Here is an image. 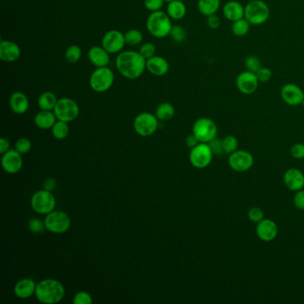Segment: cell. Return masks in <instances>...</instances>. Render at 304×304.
Returning <instances> with one entry per match:
<instances>
[{
	"label": "cell",
	"instance_id": "obj_1",
	"mask_svg": "<svg viewBox=\"0 0 304 304\" xmlns=\"http://www.w3.org/2000/svg\"><path fill=\"white\" fill-rule=\"evenodd\" d=\"M115 64L120 75L128 80H136L145 71L146 59L139 52L124 51L118 55Z\"/></svg>",
	"mask_w": 304,
	"mask_h": 304
},
{
	"label": "cell",
	"instance_id": "obj_2",
	"mask_svg": "<svg viewBox=\"0 0 304 304\" xmlns=\"http://www.w3.org/2000/svg\"><path fill=\"white\" fill-rule=\"evenodd\" d=\"M65 295V288L60 281L47 278L37 283L35 296L43 304H55L60 302Z\"/></svg>",
	"mask_w": 304,
	"mask_h": 304
},
{
	"label": "cell",
	"instance_id": "obj_3",
	"mask_svg": "<svg viewBox=\"0 0 304 304\" xmlns=\"http://www.w3.org/2000/svg\"><path fill=\"white\" fill-rule=\"evenodd\" d=\"M172 21L168 14L163 11L153 12L146 20L149 33L157 39H164L170 35L172 29Z\"/></svg>",
	"mask_w": 304,
	"mask_h": 304
},
{
	"label": "cell",
	"instance_id": "obj_4",
	"mask_svg": "<svg viewBox=\"0 0 304 304\" xmlns=\"http://www.w3.org/2000/svg\"><path fill=\"white\" fill-rule=\"evenodd\" d=\"M269 16L270 9L263 0H251L244 6V18L253 26L267 23Z\"/></svg>",
	"mask_w": 304,
	"mask_h": 304
},
{
	"label": "cell",
	"instance_id": "obj_5",
	"mask_svg": "<svg viewBox=\"0 0 304 304\" xmlns=\"http://www.w3.org/2000/svg\"><path fill=\"white\" fill-rule=\"evenodd\" d=\"M113 82H114V73L107 66L96 68L89 78L90 88L97 93L107 91L112 88Z\"/></svg>",
	"mask_w": 304,
	"mask_h": 304
},
{
	"label": "cell",
	"instance_id": "obj_6",
	"mask_svg": "<svg viewBox=\"0 0 304 304\" xmlns=\"http://www.w3.org/2000/svg\"><path fill=\"white\" fill-rule=\"evenodd\" d=\"M56 204V198L53 193L46 189L34 193L31 200L32 210L41 215H47L55 211Z\"/></svg>",
	"mask_w": 304,
	"mask_h": 304
},
{
	"label": "cell",
	"instance_id": "obj_7",
	"mask_svg": "<svg viewBox=\"0 0 304 304\" xmlns=\"http://www.w3.org/2000/svg\"><path fill=\"white\" fill-rule=\"evenodd\" d=\"M46 229L53 234H64L68 231L72 221L67 213L62 211H53L46 215L44 220Z\"/></svg>",
	"mask_w": 304,
	"mask_h": 304
},
{
	"label": "cell",
	"instance_id": "obj_8",
	"mask_svg": "<svg viewBox=\"0 0 304 304\" xmlns=\"http://www.w3.org/2000/svg\"><path fill=\"white\" fill-rule=\"evenodd\" d=\"M193 134L200 143H209L216 137L218 127L214 120L207 117H202L197 119L193 125Z\"/></svg>",
	"mask_w": 304,
	"mask_h": 304
},
{
	"label": "cell",
	"instance_id": "obj_9",
	"mask_svg": "<svg viewBox=\"0 0 304 304\" xmlns=\"http://www.w3.org/2000/svg\"><path fill=\"white\" fill-rule=\"evenodd\" d=\"M54 112L58 120L71 122L76 120L80 114V107L75 100L69 97L60 98L57 101Z\"/></svg>",
	"mask_w": 304,
	"mask_h": 304
},
{
	"label": "cell",
	"instance_id": "obj_10",
	"mask_svg": "<svg viewBox=\"0 0 304 304\" xmlns=\"http://www.w3.org/2000/svg\"><path fill=\"white\" fill-rule=\"evenodd\" d=\"M158 119L156 114L150 112H142L134 120V129L137 135L141 136H149L156 132L158 128Z\"/></svg>",
	"mask_w": 304,
	"mask_h": 304
},
{
	"label": "cell",
	"instance_id": "obj_11",
	"mask_svg": "<svg viewBox=\"0 0 304 304\" xmlns=\"http://www.w3.org/2000/svg\"><path fill=\"white\" fill-rule=\"evenodd\" d=\"M213 153L208 143H199L189 154L190 164L196 169H204L208 167L212 163Z\"/></svg>",
	"mask_w": 304,
	"mask_h": 304
},
{
	"label": "cell",
	"instance_id": "obj_12",
	"mask_svg": "<svg viewBox=\"0 0 304 304\" xmlns=\"http://www.w3.org/2000/svg\"><path fill=\"white\" fill-rule=\"evenodd\" d=\"M254 159L251 153L245 150H236L229 155L228 165L236 172H247L252 168Z\"/></svg>",
	"mask_w": 304,
	"mask_h": 304
},
{
	"label": "cell",
	"instance_id": "obj_13",
	"mask_svg": "<svg viewBox=\"0 0 304 304\" xmlns=\"http://www.w3.org/2000/svg\"><path fill=\"white\" fill-rule=\"evenodd\" d=\"M126 44L124 34L120 31L112 30L104 34L102 39V47L109 54L120 53Z\"/></svg>",
	"mask_w": 304,
	"mask_h": 304
},
{
	"label": "cell",
	"instance_id": "obj_14",
	"mask_svg": "<svg viewBox=\"0 0 304 304\" xmlns=\"http://www.w3.org/2000/svg\"><path fill=\"white\" fill-rule=\"evenodd\" d=\"M259 83L260 81L258 80L256 74L246 70L236 76V88L244 95H252L255 93L259 87Z\"/></svg>",
	"mask_w": 304,
	"mask_h": 304
},
{
	"label": "cell",
	"instance_id": "obj_15",
	"mask_svg": "<svg viewBox=\"0 0 304 304\" xmlns=\"http://www.w3.org/2000/svg\"><path fill=\"white\" fill-rule=\"evenodd\" d=\"M22 156L23 155L16 151V149H10L8 152L3 154L1 158V164L5 172L9 174H16L20 172L24 164Z\"/></svg>",
	"mask_w": 304,
	"mask_h": 304
},
{
	"label": "cell",
	"instance_id": "obj_16",
	"mask_svg": "<svg viewBox=\"0 0 304 304\" xmlns=\"http://www.w3.org/2000/svg\"><path fill=\"white\" fill-rule=\"evenodd\" d=\"M281 97L284 103L290 106L301 104L303 100V90L294 83H286L281 88Z\"/></svg>",
	"mask_w": 304,
	"mask_h": 304
},
{
	"label": "cell",
	"instance_id": "obj_17",
	"mask_svg": "<svg viewBox=\"0 0 304 304\" xmlns=\"http://www.w3.org/2000/svg\"><path fill=\"white\" fill-rule=\"evenodd\" d=\"M278 234V228L275 221L270 219H263L257 223L256 235L263 242L275 240Z\"/></svg>",
	"mask_w": 304,
	"mask_h": 304
},
{
	"label": "cell",
	"instance_id": "obj_18",
	"mask_svg": "<svg viewBox=\"0 0 304 304\" xmlns=\"http://www.w3.org/2000/svg\"><path fill=\"white\" fill-rule=\"evenodd\" d=\"M21 48L16 42L11 40H1L0 42V59L7 63L16 62L20 58Z\"/></svg>",
	"mask_w": 304,
	"mask_h": 304
},
{
	"label": "cell",
	"instance_id": "obj_19",
	"mask_svg": "<svg viewBox=\"0 0 304 304\" xmlns=\"http://www.w3.org/2000/svg\"><path fill=\"white\" fill-rule=\"evenodd\" d=\"M284 183L289 190L293 192L304 188V174L300 170L291 168L284 172Z\"/></svg>",
	"mask_w": 304,
	"mask_h": 304
},
{
	"label": "cell",
	"instance_id": "obj_20",
	"mask_svg": "<svg viewBox=\"0 0 304 304\" xmlns=\"http://www.w3.org/2000/svg\"><path fill=\"white\" fill-rule=\"evenodd\" d=\"M146 70L155 76H164L170 70L168 61L160 56H154L146 60Z\"/></svg>",
	"mask_w": 304,
	"mask_h": 304
},
{
	"label": "cell",
	"instance_id": "obj_21",
	"mask_svg": "<svg viewBox=\"0 0 304 304\" xmlns=\"http://www.w3.org/2000/svg\"><path fill=\"white\" fill-rule=\"evenodd\" d=\"M103 47L95 46L88 50V59L96 68L105 67L110 63V56Z\"/></svg>",
	"mask_w": 304,
	"mask_h": 304
},
{
	"label": "cell",
	"instance_id": "obj_22",
	"mask_svg": "<svg viewBox=\"0 0 304 304\" xmlns=\"http://www.w3.org/2000/svg\"><path fill=\"white\" fill-rule=\"evenodd\" d=\"M37 284L31 278H23L15 285L14 292L19 299L25 300L35 294Z\"/></svg>",
	"mask_w": 304,
	"mask_h": 304
},
{
	"label": "cell",
	"instance_id": "obj_23",
	"mask_svg": "<svg viewBox=\"0 0 304 304\" xmlns=\"http://www.w3.org/2000/svg\"><path fill=\"white\" fill-rule=\"evenodd\" d=\"M223 16L230 22L239 20L244 17V7L236 0L228 1L222 8Z\"/></svg>",
	"mask_w": 304,
	"mask_h": 304
},
{
	"label": "cell",
	"instance_id": "obj_24",
	"mask_svg": "<svg viewBox=\"0 0 304 304\" xmlns=\"http://www.w3.org/2000/svg\"><path fill=\"white\" fill-rule=\"evenodd\" d=\"M10 108L16 114H24L28 111L30 106L28 97L23 92L13 93L10 96Z\"/></svg>",
	"mask_w": 304,
	"mask_h": 304
},
{
	"label": "cell",
	"instance_id": "obj_25",
	"mask_svg": "<svg viewBox=\"0 0 304 304\" xmlns=\"http://www.w3.org/2000/svg\"><path fill=\"white\" fill-rule=\"evenodd\" d=\"M56 114L55 112L51 111H46V110H41L40 112H38L36 116L34 118V123L38 128L40 129H50L53 128V126L56 122Z\"/></svg>",
	"mask_w": 304,
	"mask_h": 304
},
{
	"label": "cell",
	"instance_id": "obj_26",
	"mask_svg": "<svg viewBox=\"0 0 304 304\" xmlns=\"http://www.w3.org/2000/svg\"><path fill=\"white\" fill-rule=\"evenodd\" d=\"M167 14L171 17V19L181 20L186 16L187 7L180 0L172 1L169 3L168 7H167Z\"/></svg>",
	"mask_w": 304,
	"mask_h": 304
},
{
	"label": "cell",
	"instance_id": "obj_27",
	"mask_svg": "<svg viewBox=\"0 0 304 304\" xmlns=\"http://www.w3.org/2000/svg\"><path fill=\"white\" fill-rule=\"evenodd\" d=\"M197 8L203 16H212L217 14L220 8V0H198Z\"/></svg>",
	"mask_w": 304,
	"mask_h": 304
},
{
	"label": "cell",
	"instance_id": "obj_28",
	"mask_svg": "<svg viewBox=\"0 0 304 304\" xmlns=\"http://www.w3.org/2000/svg\"><path fill=\"white\" fill-rule=\"evenodd\" d=\"M57 97L56 95L50 91L42 93L38 99V104L41 110L46 111H52L56 107L57 103Z\"/></svg>",
	"mask_w": 304,
	"mask_h": 304
},
{
	"label": "cell",
	"instance_id": "obj_29",
	"mask_svg": "<svg viewBox=\"0 0 304 304\" xmlns=\"http://www.w3.org/2000/svg\"><path fill=\"white\" fill-rule=\"evenodd\" d=\"M175 114L174 106L170 103H162L157 106L156 110V116L159 120L166 121L171 120Z\"/></svg>",
	"mask_w": 304,
	"mask_h": 304
},
{
	"label": "cell",
	"instance_id": "obj_30",
	"mask_svg": "<svg viewBox=\"0 0 304 304\" xmlns=\"http://www.w3.org/2000/svg\"><path fill=\"white\" fill-rule=\"evenodd\" d=\"M251 26H252L251 24L244 17L242 19L233 22L231 25V32L236 37L241 38V37L246 36L250 32Z\"/></svg>",
	"mask_w": 304,
	"mask_h": 304
},
{
	"label": "cell",
	"instance_id": "obj_31",
	"mask_svg": "<svg viewBox=\"0 0 304 304\" xmlns=\"http://www.w3.org/2000/svg\"><path fill=\"white\" fill-rule=\"evenodd\" d=\"M51 129H52L53 136L58 140H63L64 138H66L70 132L68 122H65L63 120H56V123Z\"/></svg>",
	"mask_w": 304,
	"mask_h": 304
},
{
	"label": "cell",
	"instance_id": "obj_32",
	"mask_svg": "<svg viewBox=\"0 0 304 304\" xmlns=\"http://www.w3.org/2000/svg\"><path fill=\"white\" fill-rule=\"evenodd\" d=\"M82 55L81 48L77 46V45H71L69 46L67 49L65 50L64 56L66 61L70 64H75L78 61L80 60V57Z\"/></svg>",
	"mask_w": 304,
	"mask_h": 304
},
{
	"label": "cell",
	"instance_id": "obj_33",
	"mask_svg": "<svg viewBox=\"0 0 304 304\" xmlns=\"http://www.w3.org/2000/svg\"><path fill=\"white\" fill-rule=\"evenodd\" d=\"M126 44L129 46H136L143 41V33L136 29L129 30L124 34Z\"/></svg>",
	"mask_w": 304,
	"mask_h": 304
},
{
	"label": "cell",
	"instance_id": "obj_34",
	"mask_svg": "<svg viewBox=\"0 0 304 304\" xmlns=\"http://www.w3.org/2000/svg\"><path fill=\"white\" fill-rule=\"evenodd\" d=\"M244 67L246 69V71L256 73L262 67L261 61L258 56L253 55L246 56L244 59Z\"/></svg>",
	"mask_w": 304,
	"mask_h": 304
},
{
	"label": "cell",
	"instance_id": "obj_35",
	"mask_svg": "<svg viewBox=\"0 0 304 304\" xmlns=\"http://www.w3.org/2000/svg\"><path fill=\"white\" fill-rule=\"evenodd\" d=\"M222 144H223V149H224L225 154L230 155L232 153L236 152L238 148V140L236 136L232 135H228L225 136L222 139Z\"/></svg>",
	"mask_w": 304,
	"mask_h": 304
},
{
	"label": "cell",
	"instance_id": "obj_36",
	"mask_svg": "<svg viewBox=\"0 0 304 304\" xmlns=\"http://www.w3.org/2000/svg\"><path fill=\"white\" fill-rule=\"evenodd\" d=\"M170 36L172 37V40L177 43H182L187 39V32L183 27H181L180 25H175V26H172Z\"/></svg>",
	"mask_w": 304,
	"mask_h": 304
},
{
	"label": "cell",
	"instance_id": "obj_37",
	"mask_svg": "<svg viewBox=\"0 0 304 304\" xmlns=\"http://www.w3.org/2000/svg\"><path fill=\"white\" fill-rule=\"evenodd\" d=\"M28 228L31 232L39 235L44 231L46 229V226H45L44 221H42L38 218H32L29 220Z\"/></svg>",
	"mask_w": 304,
	"mask_h": 304
},
{
	"label": "cell",
	"instance_id": "obj_38",
	"mask_svg": "<svg viewBox=\"0 0 304 304\" xmlns=\"http://www.w3.org/2000/svg\"><path fill=\"white\" fill-rule=\"evenodd\" d=\"M15 149L21 155H26L32 149V142L27 137H21L16 141Z\"/></svg>",
	"mask_w": 304,
	"mask_h": 304
},
{
	"label": "cell",
	"instance_id": "obj_39",
	"mask_svg": "<svg viewBox=\"0 0 304 304\" xmlns=\"http://www.w3.org/2000/svg\"><path fill=\"white\" fill-rule=\"evenodd\" d=\"M92 301L93 299L91 295L85 291L77 292L72 300V302L74 304H91Z\"/></svg>",
	"mask_w": 304,
	"mask_h": 304
},
{
	"label": "cell",
	"instance_id": "obj_40",
	"mask_svg": "<svg viewBox=\"0 0 304 304\" xmlns=\"http://www.w3.org/2000/svg\"><path fill=\"white\" fill-rule=\"evenodd\" d=\"M156 47L153 43H144L142 45L139 49V53L141 56L145 58L146 60L151 58L154 56H156Z\"/></svg>",
	"mask_w": 304,
	"mask_h": 304
},
{
	"label": "cell",
	"instance_id": "obj_41",
	"mask_svg": "<svg viewBox=\"0 0 304 304\" xmlns=\"http://www.w3.org/2000/svg\"><path fill=\"white\" fill-rule=\"evenodd\" d=\"M247 215H248L249 220L254 223H259L260 221L264 219V212L259 207H252L249 210Z\"/></svg>",
	"mask_w": 304,
	"mask_h": 304
},
{
	"label": "cell",
	"instance_id": "obj_42",
	"mask_svg": "<svg viewBox=\"0 0 304 304\" xmlns=\"http://www.w3.org/2000/svg\"><path fill=\"white\" fill-rule=\"evenodd\" d=\"M255 74H256L258 80L260 81V83L268 82L272 78V72H271V70L268 68V67H263V66Z\"/></svg>",
	"mask_w": 304,
	"mask_h": 304
},
{
	"label": "cell",
	"instance_id": "obj_43",
	"mask_svg": "<svg viewBox=\"0 0 304 304\" xmlns=\"http://www.w3.org/2000/svg\"><path fill=\"white\" fill-rule=\"evenodd\" d=\"M210 147L212 149L213 155L217 156H221L224 154V149H223V144H222V139L215 137L214 139L210 141L208 143Z\"/></svg>",
	"mask_w": 304,
	"mask_h": 304
},
{
	"label": "cell",
	"instance_id": "obj_44",
	"mask_svg": "<svg viewBox=\"0 0 304 304\" xmlns=\"http://www.w3.org/2000/svg\"><path fill=\"white\" fill-rule=\"evenodd\" d=\"M164 0H144V1L145 8L152 13L160 11L164 7Z\"/></svg>",
	"mask_w": 304,
	"mask_h": 304
},
{
	"label": "cell",
	"instance_id": "obj_45",
	"mask_svg": "<svg viewBox=\"0 0 304 304\" xmlns=\"http://www.w3.org/2000/svg\"><path fill=\"white\" fill-rule=\"evenodd\" d=\"M290 152H291V156L293 158L299 159V160L304 159V144L297 143V144H293L291 147Z\"/></svg>",
	"mask_w": 304,
	"mask_h": 304
},
{
	"label": "cell",
	"instance_id": "obj_46",
	"mask_svg": "<svg viewBox=\"0 0 304 304\" xmlns=\"http://www.w3.org/2000/svg\"><path fill=\"white\" fill-rule=\"evenodd\" d=\"M293 204L298 210L304 211V190L300 189L293 196Z\"/></svg>",
	"mask_w": 304,
	"mask_h": 304
},
{
	"label": "cell",
	"instance_id": "obj_47",
	"mask_svg": "<svg viewBox=\"0 0 304 304\" xmlns=\"http://www.w3.org/2000/svg\"><path fill=\"white\" fill-rule=\"evenodd\" d=\"M207 25L210 29L212 30H218L220 28V24H221V20L220 17L217 16L216 14L212 15V16H207Z\"/></svg>",
	"mask_w": 304,
	"mask_h": 304
},
{
	"label": "cell",
	"instance_id": "obj_48",
	"mask_svg": "<svg viewBox=\"0 0 304 304\" xmlns=\"http://www.w3.org/2000/svg\"><path fill=\"white\" fill-rule=\"evenodd\" d=\"M199 143H200V142H199V140L197 139V137H196L194 134L189 135V136H188V137L186 138V144L188 145V147H189V148H194V147L196 146Z\"/></svg>",
	"mask_w": 304,
	"mask_h": 304
},
{
	"label": "cell",
	"instance_id": "obj_49",
	"mask_svg": "<svg viewBox=\"0 0 304 304\" xmlns=\"http://www.w3.org/2000/svg\"><path fill=\"white\" fill-rule=\"evenodd\" d=\"M43 186H44V189L52 192L53 190L56 188V181L53 178H48L47 180H45Z\"/></svg>",
	"mask_w": 304,
	"mask_h": 304
},
{
	"label": "cell",
	"instance_id": "obj_50",
	"mask_svg": "<svg viewBox=\"0 0 304 304\" xmlns=\"http://www.w3.org/2000/svg\"><path fill=\"white\" fill-rule=\"evenodd\" d=\"M10 150V142L5 137L0 138V154L3 155L6 152Z\"/></svg>",
	"mask_w": 304,
	"mask_h": 304
},
{
	"label": "cell",
	"instance_id": "obj_51",
	"mask_svg": "<svg viewBox=\"0 0 304 304\" xmlns=\"http://www.w3.org/2000/svg\"><path fill=\"white\" fill-rule=\"evenodd\" d=\"M172 1H175V0H164V2H168V3L172 2Z\"/></svg>",
	"mask_w": 304,
	"mask_h": 304
},
{
	"label": "cell",
	"instance_id": "obj_52",
	"mask_svg": "<svg viewBox=\"0 0 304 304\" xmlns=\"http://www.w3.org/2000/svg\"><path fill=\"white\" fill-rule=\"evenodd\" d=\"M301 104H302V106H303V107H304V97H303V100H302V103H301Z\"/></svg>",
	"mask_w": 304,
	"mask_h": 304
}]
</instances>
